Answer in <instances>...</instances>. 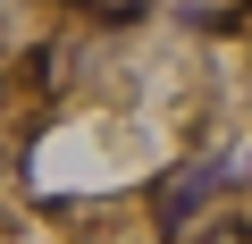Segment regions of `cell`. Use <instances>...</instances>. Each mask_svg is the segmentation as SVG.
Segmentation results:
<instances>
[{"instance_id": "1", "label": "cell", "mask_w": 252, "mask_h": 244, "mask_svg": "<svg viewBox=\"0 0 252 244\" xmlns=\"http://www.w3.org/2000/svg\"><path fill=\"white\" fill-rule=\"evenodd\" d=\"M0 84H9V68H0Z\"/></svg>"}]
</instances>
